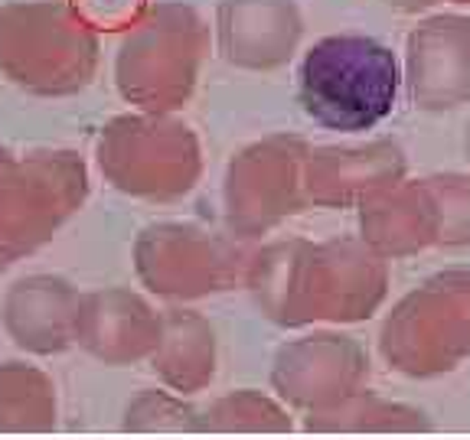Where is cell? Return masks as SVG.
I'll list each match as a JSON object with an SVG mask.
<instances>
[{
  "mask_svg": "<svg viewBox=\"0 0 470 440\" xmlns=\"http://www.w3.org/2000/svg\"><path fill=\"white\" fill-rule=\"evenodd\" d=\"M399 92V56L363 33L323 36L301 59V108L327 131L356 134L376 128L395 111Z\"/></svg>",
  "mask_w": 470,
  "mask_h": 440,
  "instance_id": "1",
  "label": "cell"
},
{
  "mask_svg": "<svg viewBox=\"0 0 470 440\" xmlns=\"http://www.w3.org/2000/svg\"><path fill=\"white\" fill-rule=\"evenodd\" d=\"M402 82L418 108L451 111L470 101V16L434 14L408 33Z\"/></svg>",
  "mask_w": 470,
  "mask_h": 440,
  "instance_id": "2",
  "label": "cell"
},
{
  "mask_svg": "<svg viewBox=\"0 0 470 440\" xmlns=\"http://www.w3.org/2000/svg\"><path fill=\"white\" fill-rule=\"evenodd\" d=\"M389 7L405 10V14H422V10L438 7V4H451V0H385Z\"/></svg>",
  "mask_w": 470,
  "mask_h": 440,
  "instance_id": "3",
  "label": "cell"
},
{
  "mask_svg": "<svg viewBox=\"0 0 470 440\" xmlns=\"http://www.w3.org/2000/svg\"><path fill=\"white\" fill-rule=\"evenodd\" d=\"M464 140H467V157H470V121H467V134H464Z\"/></svg>",
  "mask_w": 470,
  "mask_h": 440,
  "instance_id": "4",
  "label": "cell"
},
{
  "mask_svg": "<svg viewBox=\"0 0 470 440\" xmlns=\"http://www.w3.org/2000/svg\"><path fill=\"white\" fill-rule=\"evenodd\" d=\"M451 4H464V7H470V0H451Z\"/></svg>",
  "mask_w": 470,
  "mask_h": 440,
  "instance_id": "5",
  "label": "cell"
}]
</instances>
